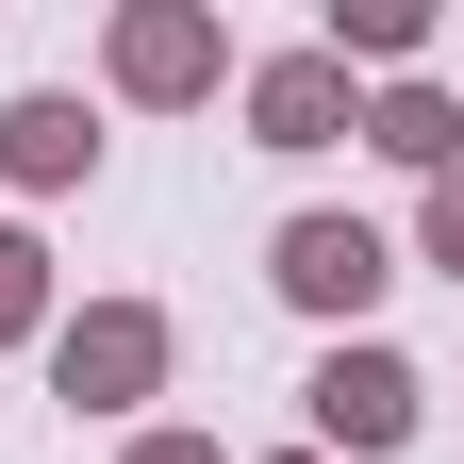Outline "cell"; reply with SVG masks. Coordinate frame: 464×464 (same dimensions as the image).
Returning a JSON list of instances; mask_svg holds the SVG:
<instances>
[{"instance_id":"1","label":"cell","mask_w":464,"mask_h":464,"mask_svg":"<svg viewBox=\"0 0 464 464\" xmlns=\"http://www.w3.org/2000/svg\"><path fill=\"white\" fill-rule=\"evenodd\" d=\"M315 431H332L348 464L398 448V431H415V365H398V348H332V365H315Z\"/></svg>"},{"instance_id":"2","label":"cell","mask_w":464,"mask_h":464,"mask_svg":"<svg viewBox=\"0 0 464 464\" xmlns=\"http://www.w3.org/2000/svg\"><path fill=\"white\" fill-rule=\"evenodd\" d=\"M382 282H398V266H382V232H365V216H299V232H282V299H315V315H365Z\"/></svg>"},{"instance_id":"3","label":"cell","mask_w":464,"mask_h":464,"mask_svg":"<svg viewBox=\"0 0 464 464\" xmlns=\"http://www.w3.org/2000/svg\"><path fill=\"white\" fill-rule=\"evenodd\" d=\"M166 382V315H83L67 332V398L83 415H116V398H150Z\"/></svg>"},{"instance_id":"4","label":"cell","mask_w":464,"mask_h":464,"mask_svg":"<svg viewBox=\"0 0 464 464\" xmlns=\"http://www.w3.org/2000/svg\"><path fill=\"white\" fill-rule=\"evenodd\" d=\"M116 67H133L150 100H183V83H216V34H199V17H133V34H116Z\"/></svg>"},{"instance_id":"5","label":"cell","mask_w":464,"mask_h":464,"mask_svg":"<svg viewBox=\"0 0 464 464\" xmlns=\"http://www.w3.org/2000/svg\"><path fill=\"white\" fill-rule=\"evenodd\" d=\"M348 116V67H266V150H315Z\"/></svg>"},{"instance_id":"6","label":"cell","mask_w":464,"mask_h":464,"mask_svg":"<svg viewBox=\"0 0 464 464\" xmlns=\"http://www.w3.org/2000/svg\"><path fill=\"white\" fill-rule=\"evenodd\" d=\"M0 150H17V183H67L100 133H83V100H17V133H0Z\"/></svg>"},{"instance_id":"7","label":"cell","mask_w":464,"mask_h":464,"mask_svg":"<svg viewBox=\"0 0 464 464\" xmlns=\"http://www.w3.org/2000/svg\"><path fill=\"white\" fill-rule=\"evenodd\" d=\"M382 150H398V166H448L464 133H448V100H431V83H398V100H382Z\"/></svg>"},{"instance_id":"8","label":"cell","mask_w":464,"mask_h":464,"mask_svg":"<svg viewBox=\"0 0 464 464\" xmlns=\"http://www.w3.org/2000/svg\"><path fill=\"white\" fill-rule=\"evenodd\" d=\"M0 332H34V249L0 232Z\"/></svg>"},{"instance_id":"9","label":"cell","mask_w":464,"mask_h":464,"mask_svg":"<svg viewBox=\"0 0 464 464\" xmlns=\"http://www.w3.org/2000/svg\"><path fill=\"white\" fill-rule=\"evenodd\" d=\"M431 249H448V266H464V183H431Z\"/></svg>"},{"instance_id":"10","label":"cell","mask_w":464,"mask_h":464,"mask_svg":"<svg viewBox=\"0 0 464 464\" xmlns=\"http://www.w3.org/2000/svg\"><path fill=\"white\" fill-rule=\"evenodd\" d=\"M133 464H216V448H199V431H150V448H133Z\"/></svg>"},{"instance_id":"11","label":"cell","mask_w":464,"mask_h":464,"mask_svg":"<svg viewBox=\"0 0 464 464\" xmlns=\"http://www.w3.org/2000/svg\"><path fill=\"white\" fill-rule=\"evenodd\" d=\"M299 464H332V448H299Z\"/></svg>"}]
</instances>
